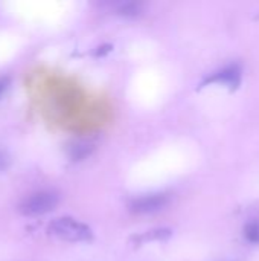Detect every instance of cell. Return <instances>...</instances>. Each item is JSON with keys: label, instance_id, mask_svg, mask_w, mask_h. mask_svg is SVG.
<instances>
[{"label": "cell", "instance_id": "277c9868", "mask_svg": "<svg viewBox=\"0 0 259 261\" xmlns=\"http://www.w3.org/2000/svg\"><path fill=\"white\" fill-rule=\"evenodd\" d=\"M241 75L243 70L238 64H231L223 67L221 70L214 72L211 76L206 78V81L202 86H208V84H221L226 86L231 92L237 90L238 86L241 84Z\"/></svg>", "mask_w": 259, "mask_h": 261}, {"label": "cell", "instance_id": "8992f818", "mask_svg": "<svg viewBox=\"0 0 259 261\" xmlns=\"http://www.w3.org/2000/svg\"><path fill=\"white\" fill-rule=\"evenodd\" d=\"M9 164H11L9 154H8L5 150H2V148H0V173H2V171H5V170L9 167Z\"/></svg>", "mask_w": 259, "mask_h": 261}, {"label": "cell", "instance_id": "52a82bcc", "mask_svg": "<svg viewBox=\"0 0 259 261\" xmlns=\"http://www.w3.org/2000/svg\"><path fill=\"white\" fill-rule=\"evenodd\" d=\"M9 83H11V78H9V76H6V75L0 76V99H2V96L5 95V92L8 90Z\"/></svg>", "mask_w": 259, "mask_h": 261}, {"label": "cell", "instance_id": "3957f363", "mask_svg": "<svg viewBox=\"0 0 259 261\" xmlns=\"http://www.w3.org/2000/svg\"><path fill=\"white\" fill-rule=\"evenodd\" d=\"M169 200H171L169 194L156 193V194H148V196H142V197L134 199L128 205V208L133 214H137V216L153 214V213L163 210L169 203Z\"/></svg>", "mask_w": 259, "mask_h": 261}, {"label": "cell", "instance_id": "5b68a950", "mask_svg": "<svg viewBox=\"0 0 259 261\" xmlns=\"http://www.w3.org/2000/svg\"><path fill=\"white\" fill-rule=\"evenodd\" d=\"M244 239L253 245H259V219H252L244 225Z\"/></svg>", "mask_w": 259, "mask_h": 261}, {"label": "cell", "instance_id": "6da1fadb", "mask_svg": "<svg viewBox=\"0 0 259 261\" xmlns=\"http://www.w3.org/2000/svg\"><path fill=\"white\" fill-rule=\"evenodd\" d=\"M47 232L55 239L72 242V243L90 242L93 239L92 229L85 223L73 217H58L52 220L47 226Z\"/></svg>", "mask_w": 259, "mask_h": 261}, {"label": "cell", "instance_id": "7a4b0ae2", "mask_svg": "<svg viewBox=\"0 0 259 261\" xmlns=\"http://www.w3.org/2000/svg\"><path fill=\"white\" fill-rule=\"evenodd\" d=\"M58 202H60V197L55 191L40 190V191H34L29 196H26L20 202L18 211L26 217H38V216H44V214L53 211L56 208Z\"/></svg>", "mask_w": 259, "mask_h": 261}]
</instances>
